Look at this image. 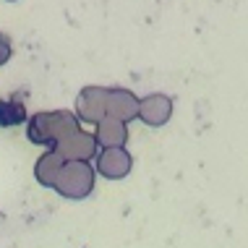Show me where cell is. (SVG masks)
Listing matches in <instances>:
<instances>
[{"label":"cell","mask_w":248,"mask_h":248,"mask_svg":"<svg viewBox=\"0 0 248 248\" xmlns=\"http://www.w3.org/2000/svg\"><path fill=\"white\" fill-rule=\"evenodd\" d=\"M52 186H58V191L71 199H81L94 186V172H92L89 162H68V167L60 170V175Z\"/></svg>","instance_id":"obj_1"},{"label":"cell","mask_w":248,"mask_h":248,"mask_svg":"<svg viewBox=\"0 0 248 248\" xmlns=\"http://www.w3.org/2000/svg\"><path fill=\"white\" fill-rule=\"evenodd\" d=\"M172 112V99L165 94H149L139 102V115L146 125H165Z\"/></svg>","instance_id":"obj_2"},{"label":"cell","mask_w":248,"mask_h":248,"mask_svg":"<svg viewBox=\"0 0 248 248\" xmlns=\"http://www.w3.org/2000/svg\"><path fill=\"white\" fill-rule=\"evenodd\" d=\"M99 172H102L105 178H125L131 170V157L128 152L123 149V146H115V149H105L102 154H99Z\"/></svg>","instance_id":"obj_3"},{"label":"cell","mask_w":248,"mask_h":248,"mask_svg":"<svg viewBox=\"0 0 248 248\" xmlns=\"http://www.w3.org/2000/svg\"><path fill=\"white\" fill-rule=\"evenodd\" d=\"M107 110H110V118L112 120H120V123H125V120H131L133 115H139V102L136 97L128 94V92L123 89H115L107 94Z\"/></svg>","instance_id":"obj_4"},{"label":"cell","mask_w":248,"mask_h":248,"mask_svg":"<svg viewBox=\"0 0 248 248\" xmlns=\"http://www.w3.org/2000/svg\"><path fill=\"white\" fill-rule=\"evenodd\" d=\"M94 141H102L107 149L123 146V144H125V123H120V120H112V118L99 120V133H97Z\"/></svg>","instance_id":"obj_5"},{"label":"cell","mask_w":248,"mask_h":248,"mask_svg":"<svg viewBox=\"0 0 248 248\" xmlns=\"http://www.w3.org/2000/svg\"><path fill=\"white\" fill-rule=\"evenodd\" d=\"M24 105L18 99H0V125H16L24 120Z\"/></svg>","instance_id":"obj_6"},{"label":"cell","mask_w":248,"mask_h":248,"mask_svg":"<svg viewBox=\"0 0 248 248\" xmlns=\"http://www.w3.org/2000/svg\"><path fill=\"white\" fill-rule=\"evenodd\" d=\"M58 162L60 159L55 157V154H45L42 159H39V167H37V175H39V180H42L45 186H52V178H50V172L58 167Z\"/></svg>","instance_id":"obj_7"},{"label":"cell","mask_w":248,"mask_h":248,"mask_svg":"<svg viewBox=\"0 0 248 248\" xmlns=\"http://www.w3.org/2000/svg\"><path fill=\"white\" fill-rule=\"evenodd\" d=\"M8 58H11V42L5 34H0V65L8 63Z\"/></svg>","instance_id":"obj_8"}]
</instances>
